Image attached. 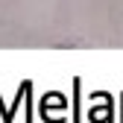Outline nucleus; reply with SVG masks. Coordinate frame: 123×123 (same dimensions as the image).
<instances>
[]
</instances>
